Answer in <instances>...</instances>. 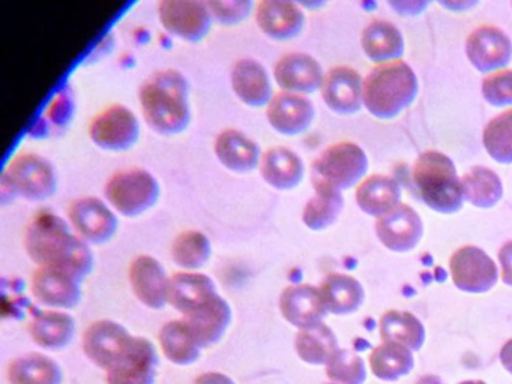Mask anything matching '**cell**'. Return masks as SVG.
Returning a JSON list of instances; mask_svg holds the SVG:
<instances>
[{
    "instance_id": "6da1fadb",
    "label": "cell",
    "mask_w": 512,
    "mask_h": 384,
    "mask_svg": "<svg viewBox=\"0 0 512 384\" xmlns=\"http://www.w3.org/2000/svg\"><path fill=\"white\" fill-rule=\"evenodd\" d=\"M26 252L40 267L64 270L85 279L94 269L95 258L89 243L71 231L55 213L43 212L32 219L25 231Z\"/></svg>"
},
{
    "instance_id": "7a4b0ae2",
    "label": "cell",
    "mask_w": 512,
    "mask_h": 384,
    "mask_svg": "<svg viewBox=\"0 0 512 384\" xmlns=\"http://www.w3.org/2000/svg\"><path fill=\"white\" fill-rule=\"evenodd\" d=\"M143 117L161 135L184 132L191 122L190 84L182 72L161 69L149 75L139 92Z\"/></svg>"
},
{
    "instance_id": "3957f363",
    "label": "cell",
    "mask_w": 512,
    "mask_h": 384,
    "mask_svg": "<svg viewBox=\"0 0 512 384\" xmlns=\"http://www.w3.org/2000/svg\"><path fill=\"white\" fill-rule=\"evenodd\" d=\"M418 89V77L409 63H382L365 77L364 105L377 119L391 120L413 104Z\"/></svg>"
},
{
    "instance_id": "277c9868",
    "label": "cell",
    "mask_w": 512,
    "mask_h": 384,
    "mask_svg": "<svg viewBox=\"0 0 512 384\" xmlns=\"http://www.w3.org/2000/svg\"><path fill=\"white\" fill-rule=\"evenodd\" d=\"M412 179L424 203L434 212L451 215L463 207L461 177L445 153L427 150L416 158Z\"/></svg>"
},
{
    "instance_id": "5b68a950",
    "label": "cell",
    "mask_w": 512,
    "mask_h": 384,
    "mask_svg": "<svg viewBox=\"0 0 512 384\" xmlns=\"http://www.w3.org/2000/svg\"><path fill=\"white\" fill-rule=\"evenodd\" d=\"M58 174L49 159L37 153H20L11 159L2 174V203L23 197L29 201H44L55 195Z\"/></svg>"
},
{
    "instance_id": "8992f818",
    "label": "cell",
    "mask_w": 512,
    "mask_h": 384,
    "mask_svg": "<svg viewBox=\"0 0 512 384\" xmlns=\"http://www.w3.org/2000/svg\"><path fill=\"white\" fill-rule=\"evenodd\" d=\"M160 192L157 177L137 167L116 171L104 186V195L113 209L127 218H136L152 209Z\"/></svg>"
},
{
    "instance_id": "52a82bcc",
    "label": "cell",
    "mask_w": 512,
    "mask_h": 384,
    "mask_svg": "<svg viewBox=\"0 0 512 384\" xmlns=\"http://www.w3.org/2000/svg\"><path fill=\"white\" fill-rule=\"evenodd\" d=\"M368 158L353 141H340L326 147L313 162V185L331 186L344 191L361 182L367 174Z\"/></svg>"
},
{
    "instance_id": "ba28073f",
    "label": "cell",
    "mask_w": 512,
    "mask_h": 384,
    "mask_svg": "<svg viewBox=\"0 0 512 384\" xmlns=\"http://www.w3.org/2000/svg\"><path fill=\"white\" fill-rule=\"evenodd\" d=\"M139 135V119L127 105H109L89 125V137L94 144L110 152L131 149L139 140Z\"/></svg>"
},
{
    "instance_id": "9c48e42d",
    "label": "cell",
    "mask_w": 512,
    "mask_h": 384,
    "mask_svg": "<svg viewBox=\"0 0 512 384\" xmlns=\"http://www.w3.org/2000/svg\"><path fill=\"white\" fill-rule=\"evenodd\" d=\"M134 338L136 336L118 321L98 320L83 335V353L94 365L107 372L124 359L133 347Z\"/></svg>"
},
{
    "instance_id": "30bf717a",
    "label": "cell",
    "mask_w": 512,
    "mask_h": 384,
    "mask_svg": "<svg viewBox=\"0 0 512 384\" xmlns=\"http://www.w3.org/2000/svg\"><path fill=\"white\" fill-rule=\"evenodd\" d=\"M449 270L455 287L466 293H487L499 279V270L490 255L473 245L461 246L451 255Z\"/></svg>"
},
{
    "instance_id": "8fae6325",
    "label": "cell",
    "mask_w": 512,
    "mask_h": 384,
    "mask_svg": "<svg viewBox=\"0 0 512 384\" xmlns=\"http://www.w3.org/2000/svg\"><path fill=\"white\" fill-rule=\"evenodd\" d=\"M158 17L170 35L187 42L206 38L214 21L208 3L200 0H163Z\"/></svg>"
},
{
    "instance_id": "7c38bea8",
    "label": "cell",
    "mask_w": 512,
    "mask_h": 384,
    "mask_svg": "<svg viewBox=\"0 0 512 384\" xmlns=\"http://www.w3.org/2000/svg\"><path fill=\"white\" fill-rule=\"evenodd\" d=\"M71 225L82 239L95 245H103L113 239L119 221L112 207L98 197H82L68 207Z\"/></svg>"
},
{
    "instance_id": "4fadbf2b",
    "label": "cell",
    "mask_w": 512,
    "mask_h": 384,
    "mask_svg": "<svg viewBox=\"0 0 512 384\" xmlns=\"http://www.w3.org/2000/svg\"><path fill=\"white\" fill-rule=\"evenodd\" d=\"M466 54L473 68L488 75L511 62L512 42L499 27L482 24L467 36Z\"/></svg>"
},
{
    "instance_id": "5bb4252c",
    "label": "cell",
    "mask_w": 512,
    "mask_h": 384,
    "mask_svg": "<svg viewBox=\"0 0 512 384\" xmlns=\"http://www.w3.org/2000/svg\"><path fill=\"white\" fill-rule=\"evenodd\" d=\"M376 236L389 251L409 252L421 242L424 222L413 207L401 203L377 218Z\"/></svg>"
},
{
    "instance_id": "9a60e30c",
    "label": "cell",
    "mask_w": 512,
    "mask_h": 384,
    "mask_svg": "<svg viewBox=\"0 0 512 384\" xmlns=\"http://www.w3.org/2000/svg\"><path fill=\"white\" fill-rule=\"evenodd\" d=\"M280 311L284 320L299 330L319 326L329 314L322 291L311 284H293L284 288Z\"/></svg>"
},
{
    "instance_id": "2e32d148",
    "label": "cell",
    "mask_w": 512,
    "mask_h": 384,
    "mask_svg": "<svg viewBox=\"0 0 512 384\" xmlns=\"http://www.w3.org/2000/svg\"><path fill=\"white\" fill-rule=\"evenodd\" d=\"M31 288L38 302L52 308L73 309L82 300V279L53 267H38Z\"/></svg>"
},
{
    "instance_id": "e0dca14e",
    "label": "cell",
    "mask_w": 512,
    "mask_h": 384,
    "mask_svg": "<svg viewBox=\"0 0 512 384\" xmlns=\"http://www.w3.org/2000/svg\"><path fill=\"white\" fill-rule=\"evenodd\" d=\"M322 98L338 114L358 113L364 105V80L352 66L338 65L323 78Z\"/></svg>"
},
{
    "instance_id": "ac0fdd59",
    "label": "cell",
    "mask_w": 512,
    "mask_h": 384,
    "mask_svg": "<svg viewBox=\"0 0 512 384\" xmlns=\"http://www.w3.org/2000/svg\"><path fill=\"white\" fill-rule=\"evenodd\" d=\"M158 365L155 345L148 338L136 336L124 359L106 372L107 384H154Z\"/></svg>"
},
{
    "instance_id": "d6986e66",
    "label": "cell",
    "mask_w": 512,
    "mask_h": 384,
    "mask_svg": "<svg viewBox=\"0 0 512 384\" xmlns=\"http://www.w3.org/2000/svg\"><path fill=\"white\" fill-rule=\"evenodd\" d=\"M314 116V104L307 96L284 90L274 95L266 107L269 125L281 135L289 137L307 131L313 123Z\"/></svg>"
},
{
    "instance_id": "ffe728a7",
    "label": "cell",
    "mask_w": 512,
    "mask_h": 384,
    "mask_svg": "<svg viewBox=\"0 0 512 384\" xmlns=\"http://www.w3.org/2000/svg\"><path fill=\"white\" fill-rule=\"evenodd\" d=\"M274 77L278 86L284 92L313 93L322 89L323 74L322 65L307 53L284 54L274 66Z\"/></svg>"
},
{
    "instance_id": "44dd1931",
    "label": "cell",
    "mask_w": 512,
    "mask_h": 384,
    "mask_svg": "<svg viewBox=\"0 0 512 384\" xmlns=\"http://www.w3.org/2000/svg\"><path fill=\"white\" fill-rule=\"evenodd\" d=\"M131 288L137 299L149 309H163L167 305L170 278L163 264L151 255L134 258L128 270Z\"/></svg>"
},
{
    "instance_id": "7402d4cb",
    "label": "cell",
    "mask_w": 512,
    "mask_h": 384,
    "mask_svg": "<svg viewBox=\"0 0 512 384\" xmlns=\"http://www.w3.org/2000/svg\"><path fill=\"white\" fill-rule=\"evenodd\" d=\"M200 347L208 348L221 341L232 323V308L220 294H215L203 305L184 315Z\"/></svg>"
},
{
    "instance_id": "603a6c76",
    "label": "cell",
    "mask_w": 512,
    "mask_h": 384,
    "mask_svg": "<svg viewBox=\"0 0 512 384\" xmlns=\"http://www.w3.org/2000/svg\"><path fill=\"white\" fill-rule=\"evenodd\" d=\"M256 23L269 38L287 41L302 32L305 14L296 3L287 0H263L256 8Z\"/></svg>"
},
{
    "instance_id": "cb8c5ba5",
    "label": "cell",
    "mask_w": 512,
    "mask_h": 384,
    "mask_svg": "<svg viewBox=\"0 0 512 384\" xmlns=\"http://www.w3.org/2000/svg\"><path fill=\"white\" fill-rule=\"evenodd\" d=\"M230 81L235 95L248 107H268L274 98L271 78L259 60L250 57L239 59L233 65Z\"/></svg>"
},
{
    "instance_id": "d4e9b609",
    "label": "cell",
    "mask_w": 512,
    "mask_h": 384,
    "mask_svg": "<svg viewBox=\"0 0 512 384\" xmlns=\"http://www.w3.org/2000/svg\"><path fill=\"white\" fill-rule=\"evenodd\" d=\"M218 161L233 173H250L260 165L263 153L253 138L239 129H224L214 144Z\"/></svg>"
},
{
    "instance_id": "484cf974",
    "label": "cell",
    "mask_w": 512,
    "mask_h": 384,
    "mask_svg": "<svg viewBox=\"0 0 512 384\" xmlns=\"http://www.w3.org/2000/svg\"><path fill=\"white\" fill-rule=\"evenodd\" d=\"M263 180L278 191H290L304 179V162L289 147L275 146L266 150L260 159Z\"/></svg>"
},
{
    "instance_id": "4316f807",
    "label": "cell",
    "mask_w": 512,
    "mask_h": 384,
    "mask_svg": "<svg viewBox=\"0 0 512 384\" xmlns=\"http://www.w3.org/2000/svg\"><path fill=\"white\" fill-rule=\"evenodd\" d=\"M217 293V285L211 276L199 272H178L170 276L167 303L182 315H187Z\"/></svg>"
},
{
    "instance_id": "83f0119b",
    "label": "cell",
    "mask_w": 512,
    "mask_h": 384,
    "mask_svg": "<svg viewBox=\"0 0 512 384\" xmlns=\"http://www.w3.org/2000/svg\"><path fill=\"white\" fill-rule=\"evenodd\" d=\"M356 203L367 215H386L401 204V186L394 177L373 174L356 188Z\"/></svg>"
},
{
    "instance_id": "f1b7e54d",
    "label": "cell",
    "mask_w": 512,
    "mask_h": 384,
    "mask_svg": "<svg viewBox=\"0 0 512 384\" xmlns=\"http://www.w3.org/2000/svg\"><path fill=\"white\" fill-rule=\"evenodd\" d=\"M361 44L368 59L379 65L400 60L404 53L403 33L391 21L368 23L362 30Z\"/></svg>"
},
{
    "instance_id": "f546056e",
    "label": "cell",
    "mask_w": 512,
    "mask_h": 384,
    "mask_svg": "<svg viewBox=\"0 0 512 384\" xmlns=\"http://www.w3.org/2000/svg\"><path fill=\"white\" fill-rule=\"evenodd\" d=\"M76 327V320L68 312H41L29 324V335L46 350H64L73 341Z\"/></svg>"
},
{
    "instance_id": "4dcf8cb0",
    "label": "cell",
    "mask_w": 512,
    "mask_h": 384,
    "mask_svg": "<svg viewBox=\"0 0 512 384\" xmlns=\"http://www.w3.org/2000/svg\"><path fill=\"white\" fill-rule=\"evenodd\" d=\"M319 288L328 312L334 315L353 314L365 300L361 282L347 273H329Z\"/></svg>"
},
{
    "instance_id": "1f68e13d",
    "label": "cell",
    "mask_w": 512,
    "mask_h": 384,
    "mask_svg": "<svg viewBox=\"0 0 512 384\" xmlns=\"http://www.w3.org/2000/svg\"><path fill=\"white\" fill-rule=\"evenodd\" d=\"M10 384H62L61 365L43 353H28L11 360L7 371Z\"/></svg>"
},
{
    "instance_id": "d6a6232c",
    "label": "cell",
    "mask_w": 512,
    "mask_h": 384,
    "mask_svg": "<svg viewBox=\"0 0 512 384\" xmlns=\"http://www.w3.org/2000/svg\"><path fill=\"white\" fill-rule=\"evenodd\" d=\"M158 341L164 356L175 365H193L202 354V347L184 320H172L164 324L158 335Z\"/></svg>"
},
{
    "instance_id": "836d02e7",
    "label": "cell",
    "mask_w": 512,
    "mask_h": 384,
    "mask_svg": "<svg viewBox=\"0 0 512 384\" xmlns=\"http://www.w3.org/2000/svg\"><path fill=\"white\" fill-rule=\"evenodd\" d=\"M380 338L383 342H397L412 351H419L425 344V327L418 317L407 311L385 312L379 323Z\"/></svg>"
},
{
    "instance_id": "e575fe53",
    "label": "cell",
    "mask_w": 512,
    "mask_h": 384,
    "mask_svg": "<svg viewBox=\"0 0 512 384\" xmlns=\"http://www.w3.org/2000/svg\"><path fill=\"white\" fill-rule=\"evenodd\" d=\"M368 360L374 377L382 381L400 380L415 368L413 351L397 342H382L377 345Z\"/></svg>"
},
{
    "instance_id": "d590c367",
    "label": "cell",
    "mask_w": 512,
    "mask_h": 384,
    "mask_svg": "<svg viewBox=\"0 0 512 384\" xmlns=\"http://www.w3.org/2000/svg\"><path fill=\"white\" fill-rule=\"evenodd\" d=\"M464 200L479 209H490L496 206L503 197V183L499 174L491 168L472 167L463 177Z\"/></svg>"
},
{
    "instance_id": "8d00e7d4",
    "label": "cell",
    "mask_w": 512,
    "mask_h": 384,
    "mask_svg": "<svg viewBox=\"0 0 512 384\" xmlns=\"http://www.w3.org/2000/svg\"><path fill=\"white\" fill-rule=\"evenodd\" d=\"M313 197L305 204L302 221L310 230L322 231L331 227L340 218L344 209L341 191L331 186L314 185Z\"/></svg>"
},
{
    "instance_id": "74e56055",
    "label": "cell",
    "mask_w": 512,
    "mask_h": 384,
    "mask_svg": "<svg viewBox=\"0 0 512 384\" xmlns=\"http://www.w3.org/2000/svg\"><path fill=\"white\" fill-rule=\"evenodd\" d=\"M340 348L337 336L325 323L311 329L299 330L295 339V350L299 359L308 365L320 366L329 362Z\"/></svg>"
},
{
    "instance_id": "f35d334b",
    "label": "cell",
    "mask_w": 512,
    "mask_h": 384,
    "mask_svg": "<svg viewBox=\"0 0 512 384\" xmlns=\"http://www.w3.org/2000/svg\"><path fill=\"white\" fill-rule=\"evenodd\" d=\"M212 255L209 237L199 230H185L172 245L173 261L185 272H196L206 266Z\"/></svg>"
},
{
    "instance_id": "ab89813d",
    "label": "cell",
    "mask_w": 512,
    "mask_h": 384,
    "mask_svg": "<svg viewBox=\"0 0 512 384\" xmlns=\"http://www.w3.org/2000/svg\"><path fill=\"white\" fill-rule=\"evenodd\" d=\"M485 150L499 164H512V108L490 120L482 134Z\"/></svg>"
},
{
    "instance_id": "60d3db41",
    "label": "cell",
    "mask_w": 512,
    "mask_h": 384,
    "mask_svg": "<svg viewBox=\"0 0 512 384\" xmlns=\"http://www.w3.org/2000/svg\"><path fill=\"white\" fill-rule=\"evenodd\" d=\"M326 375L332 383L364 384L367 380V369L364 360L355 351L338 348L326 363Z\"/></svg>"
},
{
    "instance_id": "b9f144b4",
    "label": "cell",
    "mask_w": 512,
    "mask_h": 384,
    "mask_svg": "<svg viewBox=\"0 0 512 384\" xmlns=\"http://www.w3.org/2000/svg\"><path fill=\"white\" fill-rule=\"evenodd\" d=\"M482 95L493 107L512 105V69L491 72L482 80Z\"/></svg>"
},
{
    "instance_id": "7bdbcfd3",
    "label": "cell",
    "mask_w": 512,
    "mask_h": 384,
    "mask_svg": "<svg viewBox=\"0 0 512 384\" xmlns=\"http://www.w3.org/2000/svg\"><path fill=\"white\" fill-rule=\"evenodd\" d=\"M206 3L214 20L223 26H236L253 11V2L250 0H212Z\"/></svg>"
},
{
    "instance_id": "ee69618b",
    "label": "cell",
    "mask_w": 512,
    "mask_h": 384,
    "mask_svg": "<svg viewBox=\"0 0 512 384\" xmlns=\"http://www.w3.org/2000/svg\"><path fill=\"white\" fill-rule=\"evenodd\" d=\"M74 117V99L68 90H62L50 102L47 108V119L55 123L56 126H67Z\"/></svg>"
},
{
    "instance_id": "f6af8a7d",
    "label": "cell",
    "mask_w": 512,
    "mask_h": 384,
    "mask_svg": "<svg viewBox=\"0 0 512 384\" xmlns=\"http://www.w3.org/2000/svg\"><path fill=\"white\" fill-rule=\"evenodd\" d=\"M499 263L503 284L512 287V240L503 243L502 248L499 249Z\"/></svg>"
},
{
    "instance_id": "bcb514c9",
    "label": "cell",
    "mask_w": 512,
    "mask_h": 384,
    "mask_svg": "<svg viewBox=\"0 0 512 384\" xmlns=\"http://www.w3.org/2000/svg\"><path fill=\"white\" fill-rule=\"evenodd\" d=\"M193 384H236L233 378L223 372L209 371L205 374L199 375Z\"/></svg>"
},
{
    "instance_id": "7dc6e473",
    "label": "cell",
    "mask_w": 512,
    "mask_h": 384,
    "mask_svg": "<svg viewBox=\"0 0 512 384\" xmlns=\"http://www.w3.org/2000/svg\"><path fill=\"white\" fill-rule=\"evenodd\" d=\"M500 362H502L503 368L512 375V339H509L500 350Z\"/></svg>"
},
{
    "instance_id": "c3c4849f",
    "label": "cell",
    "mask_w": 512,
    "mask_h": 384,
    "mask_svg": "<svg viewBox=\"0 0 512 384\" xmlns=\"http://www.w3.org/2000/svg\"><path fill=\"white\" fill-rule=\"evenodd\" d=\"M416 384H446L445 381L442 380V378L437 377V375H422V377L418 378V381H416Z\"/></svg>"
},
{
    "instance_id": "681fc988",
    "label": "cell",
    "mask_w": 512,
    "mask_h": 384,
    "mask_svg": "<svg viewBox=\"0 0 512 384\" xmlns=\"http://www.w3.org/2000/svg\"><path fill=\"white\" fill-rule=\"evenodd\" d=\"M442 5H445L446 8H451V9H466V8H470V6L476 5V2H463V3H461V2H458V3L443 2Z\"/></svg>"
},
{
    "instance_id": "f907efd6",
    "label": "cell",
    "mask_w": 512,
    "mask_h": 384,
    "mask_svg": "<svg viewBox=\"0 0 512 384\" xmlns=\"http://www.w3.org/2000/svg\"><path fill=\"white\" fill-rule=\"evenodd\" d=\"M458 384H487V383H485V381H482V380H466V381H461V383H458Z\"/></svg>"
},
{
    "instance_id": "816d5d0a",
    "label": "cell",
    "mask_w": 512,
    "mask_h": 384,
    "mask_svg": "<svg viewBox=\"0 0 512 384\" xmlns=\"http://www.w3.org/2000/svg\"><path fill=\"white\" fill-rule=\"evenodd\" d=\"M326 384H337V383H326Z\"/></svg>"
}]
</instances>
